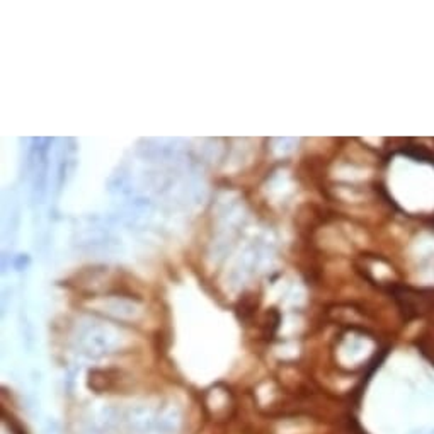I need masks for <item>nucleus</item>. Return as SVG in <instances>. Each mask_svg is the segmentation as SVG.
Wrapping results in <instances>:
<instances>
[{"label":"nucleus","instance_id":"1","mask_svg":"<svg viewBox=\"0 0 434 434\" xmlns=\"http://www.w3.org/2000/svg\"><path fill=\"white\" fill-rule=\"evenodd\" d=\"M414 434H428V433H414ZM429 434H433V433H429Z\"/></svg>","mask_w":434,"mask_h":434}]
</instances>
